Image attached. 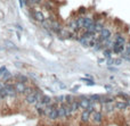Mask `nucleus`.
I'll list each match as a JSON object with an SVG mask.
<instances>
[{"mask_svg": "<svg viewBox=\"0 0 130 126\" xmlns=\"http://www.w3.org/2000/svg\"><path fill=\"white\" fill-rule=\"evenodd\" d=\"M4 87H5V90H6V92H7V94H8V97L15 98L16 94H17V92H16V90H15V87H14L13 84H9V83L6 82V83L4 84Z\"/></svg>", "mask_w": 130, "mask_h": 126, "instance_id": "1", "label": "nucleus"}, {"mask_svg": "<svg viewBox=\"0 0 130 126\" xmlns=\"http://www.w3.org/2000/svg\"><path fill=\"white\" fill-rule=\"evenodd\" d=\"M14 87H15V90H16V92L17 93H24L25 92V89H26V85H25V83H22V82H17L16 81L15 83H14Z\"/></svg>", "mask_w": 130, "mask_h": 126, "instance_id": "2", "label": "nucleus"}, {"mask_svg": "<svg viewBox=\"0 0 130 126\" xmlns=\"http://www.w3.org/2000/svg\"><path fill=\"white\" fill-rule=\"evenodd\" d=\"M109 37H111V31L108 30V28H103L102 31H100V38L98 41H105L106 39H109Z\"/></svg>", "mask_w": 130, "mask_h": 126, "instance_id": "3", "label": "nucleus"}, {"mask_svg": "<svg viewBox=\"0 0 130 126\" xmlns=\"http://www.w3.org/2000/svg\"><path fill=\"white\" fill-rule=\"evenodd\" d=\"M112 48H113V52L114 53H122L123 51H124V44L114 42V44H113Z\"/></svg>", "mask_w": 130, "mask_h": 126, "instance_id": "4", "label": "nucleus"}, {"mask_svg": "<svg viewBox=\"0 0 130 126\" xmlns=\"http://www.w3.org/2000/svg\"><path fill=\"white\" fill-rule=\"evenodd\" d=\"M26 102L27 103H30V105H35V102H36V98H35V93H34V90L31 92V93H29L26 96Z\"/></svg>", "mask_w": 130, "mask_h": 126, "instance_id": "5", "label": "nucleus"}, {"mask_svg": "<svg viewBox=\"0 0 130 126\" xmlns=\"http://www.w3.org/2000/svg\"><path fill=\"white\" fill-rule=\"evenodd\" d=\"M48 117H49L50 119H57V118H58V109H57L55 106L51 108L50 112L48 114Z\"/></svg>", "mask_w": 130, "mask_h": 126, "instance_id": "6", "label": "nucleus"}, {"mask_svg": "<svg viewBox=\"0 0 130 126\" xmlns=\"http://www.w3.org/2000/svg\"><path fill=\"white\" fill-rule=\"evenodd\" d=\"M33 17H34V19H35V21H38V22H43L46 19L45 18V15H43L41 12H39V10L33 12Z\"/></svg>", "mask_w": 130, "mask_h": 126, "instance_id": "7", "label": "nucleus"}, {"mask_svg": "<svg viewBox=\"0 0 130 126\" xmlns=\"http://www.w3.org/2000/svg\"><path fill=\"white\" fill-rule=\"evenodd\" d=\"M79 102H80V108H83V109H87L88 106L90 105V101H89L88 97L84 99H81V101H79Z\"/></svg>", "mask_w": 130, "mask_h": 126, "instance_id": "8", "label": "nucleus"}, {"mask_svg": "<svg viewBox=\"0 0 130 126\" xmlns=\"http://www.w3.org/2000/svg\"><path fill=\"white\" fill-rule=\"evenodd\" d=\"M58 109V117L59 118H64V117H67V115H66V110H65V107H64V105H62L59 108H57Z\"/></svg>", "mask_w": 130, "mask_h": 126, "instance_id": "9", "label": "nucleus"}, {"mask_svg": "<svg viewBox=\"0 0 130 126\" xmlns=\"http://www.w3.org/2000/svg\"><path fill=\"white\" fill-rule=\"evenodd\" d=\"M14 77H15V80L17 81V82H22V83L27 82V77L25 75H22V74H16Z\"/></svg>", "mask_w": 130, "mask_h": 126, "instance_id": "10", "label": "nucleus"}, {"mask_svg": "<svg viewBox=\"0 0 130 126\" xmlns=\"http://www.w3.org/2000/svg\"><path fill=\"white\" fill-rule=\"evenodd\" d=\"M79 42L82 44L83 47H89V38H87V37H84V35H82L81 38H79Z\"/></svg>", "mask_w": 130, "mask_h": 126, "instance_id": "11", "label": "nucleus"}, {"mask_svg": "<svg viewBox=\"0 0 130 126\" xmlns=\"http://www.w3.org/2000/svg\"><path fill=\"white\" fill-rule=\"evenodd\" d=\"M89 117H90V112H89L87 109H84L83 112H82V115H81V120L86 123V121H88Z\"/></svg>", "mask_w": 130, "mask_h": 126, "instance_id": "12", "label": "nucleus"}, {"mask_svg": "<svg viewBox=\"0 0 130 126\" xmlns=\"http://www.w3.org/2000/svg\"><path fill=\"white\" fill-rule=\"evenodd\" d=\"M80 108V102L79 101H72L71 102V109H72V114L75 112Z\"/></svg>", "mask_w": 130, "mask_h": 126, "instance_id": "13", "label": "nucleus"}, {"mask_svg": "<svg viewBox=\"0 0 130 126\" xmlns=\"http://www.w3.org/2000/svg\"><path fill=\"white\" fill-rule=\"evenodd\" d=\"M94 121L100 123L102 121V114L100 111H94Z\"/></svg>", "mask_w": 130, "mask_h": 126, "instance_id": "14", "label": "nucleus"}, {"mask_svg": "<svg viewBox=\"0 0 130 126\" xmlns=\"http://www.w3.org/2000/svg\"><path fill=\"white\" fill-rule=\"evenodd\" d=\"M127 107H128V103L125 102V101H119V102H116V108H118V109L123 110Z\"/></svg>", "mask_w": 130, "mask_h": 126, "instance_id": "15", "label": "nucleus"}, {"mask_svg": "<svg viewBox=\"0 0 130 126\" xmlns=\"http://www.w3.org/2000/svg\"><path fill=\"white\" fill-rule=\"evenodd\" d=\"M92 23H94L92 19H91V18H88V17H86V18H84V22H83V28H88Z\"/></svg>", "mask_w": 130, "mask_h": 126, "instance_id": "16", "label": "nucleus"}, {"mask_svg": "<svg viewBox=\"0 0 130 126\" xmlns=\"http://www.w3.org/2000/svg\"><path fill=\"white\" fill-rule=\"evenodd\" d=\"M104 28V26H103V24L100 23V22H98V23H95V32L96 33H100V31Z\"/></svg>", "mask_w": 130, "mask_h": 126, "instance_id": "17", "label": "nucleus"}, {"mask_svg": "<svg viewBox=\"0 0 130 126\" xmlns=\"http://www.w3.org/2000/svg\"><path fill=\"white\" fill-rule=\"evenodd\" d=\"M5 46H6L8 49H13V50H16V46H15V44H14L11 41H9V40L5 41Z\"/></svg>", "mask_w": 130, "mask_h": 126, "instance_id": "18", "label": "nucleus"}, {"mask_svg": "<svg viewBox=\"0 0 130 126\" xmlns=\"http://www.w3.org/2000/svg\"><path fill=\"white\" fill-rule=\"evenodd\" d=\"M83 22H84V17H79V18L77 19V25H78V28L83 27Z\"/></svg>", "mask_w": 130, "mask_h": 126, "instance_id": "19", "label": "nucleus"}, {"mask_svg": "<svg viewBox=\"0 0 130 126\" xmlns=\"http://www.w3.org/2000/svg\"><path fill=\"white\" fill-rule=\"evenodd\" d=\"M114 42H118V43H122V44H124L125 39L122 37V35L118 34V35H116V39H115V41H114Z\"/></svg>", "mask_w": 130, "mask_h": 126, "instance_id": "20", "label": "nucleus"}, {"mask_svg": "<svg viewBox=\"0 0 130 126\" xmlns=\"http://www.w3.org/2000/svg\"><path fill=\"white\" fill-rule=\"evenodd\" d=\"M83 82H86V84H88L89 86H92V85H95V82H94L92 80H89V78H87V77H82L81 78Z\"/></svg>", "mask_w": 130, "mask_h": 126, "instance_id": "21", "label": "nucleus"}, {"mask_svg": "<svg viewBox=\"0 0 130 126\" xmlns=\"http://www.w3.org/2000/svg\"><path fill=\"white\" fill-rule=\"evenodd\" d=\"M2 77H4V81H5V82H7V81H8L9 78L11 77V74L9 73V72H7V71H6V72L4 73V76H2Z\"/></svg>", "mask_w": 130, "mask_h": 126, "instance_id": "22", "label": "nucleus"}, {"mask_svg": "<svg viewBox=\"0 0 130 126\" xmlns=\"http://www.w3.org/2000/svg\"><path fill=\"white\" fill-rule=\"evenodd\" d=\"M103 53H104V56L106 58H109V57H112V51L111 50H108V49H106V50H104L103 51Z\"/></svg>", "mask_w": 130, "mask_h": 126, "instance_id": "23", "label": "nucleus"}, {"mask_svg": "<svg viewBox=\"0 0 130 126\" xmlns=\"http://www.w3.org/2000/svg\"><path fill=\"white\" fill-rule=\"evenodd\" d=\"M87 110H88L90 114H91V112H94V111H95V105H94V103H90V105L88 106V108H87Z\"/></svg>", "mask_w": 130, "mask_h": 126, "instance_id": "24", "label": "nucleus"}, {"mask_svg": "<svg viewBox=\"0 0 130 126\" xmlns=\"http://www.w3.org/2000/svg\"><path fill=\"white\" fill-rule=\"evenodd\" d=\"M122 64V58H116L114 59V65H121Z\"/></svg>", "mask_w": 130, "mask_h": 126, "instance_id": "25", "label": "nucleus"}, {"mask_svg": "<svg viewBox=\"0 0 130 126\" xmlns=\"http://www.w3.org/2000/svg\"><path fill=\"white\" fill-rule=\"evenodd\" d=\"M118 96H119V97H121V98H123V99H125V100H128V99H129V97H128L125 93H122V92H120V93H119Z\"/></svg>", "mask_w": 130, "mask_h": 126, "instance_id": "26", "label": "nucleus"}, {"mask_svg": "<svg viewBox=\"0 0 130 126\" xmlns=\"http://www.w3.org/2000/svg\"><path fill=\"white\" fill-rule=\"evenodd\" d=\"M107 65H108V66H111V65H114V59L112 57H109L108 59H107Z\"/></svg>", "mask_w": 130, "mask_h": 126, "instance_id": "27", "label": "nucleus"}, {"mask_svg": "<svg viewBox=\"0 0 130 126\" xmlns=\"http://www.w3.org/2000/svg\"><path fill=\"white\" fill-rule=\"evenodd\" d=\"M6 71H7L6 67H1V68H0V75H2V74H4Z\"/></svg>", "mask_w": 130, "mask_h": 126, "instance_id": "28", "label": "nucleus"}, {"mask_svg": "<svg viewBox=\"0 0 130 126\" xmlns=\"http://www.w3.org/2000/svg\"><path fill=\"white\" fill-rule=\"evenodd\" d=\"M86 77L89 78V80H92V76H91L90 74H86Z\"/></svg>", "mask_w": 130, "mask_h": 126, "instance_id": "29", "label": "nucleus"}, {"mask_svg": "<svg viewBox=\"0 0 130 126\" xmlns=\"http://www.w3.org/2000/svg\"><path fill=\"white\" fill-rule=\"evenodd\" d=\"M59 87H61V89H65V85H64V84H62V83H61V84H59Z\"/></svg>", "mask_w": 130, "mask_h": 126, "instance_id": "30", "label": "nucleus"}, {"mask_svg": "<svg viewBox=\"0 0 130 126\" xmlns=\"http://www.w3.org/2000/svg\"><path fill=\"white\" fill-rule=\"evenodd\" d=\"M109 71H114V72H116V71H118V69H116V68H112V67H109Z\"/></svg>", "mask_w": 130, "mask_h": 126, "instance_id": "31", "label": "nucleus"}, {"mask_svg": "<svg viewBox=\"0 0 130 126\" xmlns=\"http://www.w3.org/2000/svg\"><path fill=\"white\" fill-rule=\"evenodd\" d=\"M105 89H107V90H111V89H112V87H111V86H109V85H106V86H105Z\"/></svg>", "mask_w": 130, "mask_h": 126, "instance_id": "32", "label": "nucleus"}, {"mask_svg": "<svg viewBox=\"0 0 130 126\" xmlns=\"http://www.w3.org/2000/svg\"><path fill=\"white\" fill-rule=\"evenodd\" d=\"M127 103H128V106L130 107V99H128V102H127Z\"/></svg>", "mask_w": 130, "mask_h": 126, "instance_id": "33", "label": "nucleus"}]
</instances>
